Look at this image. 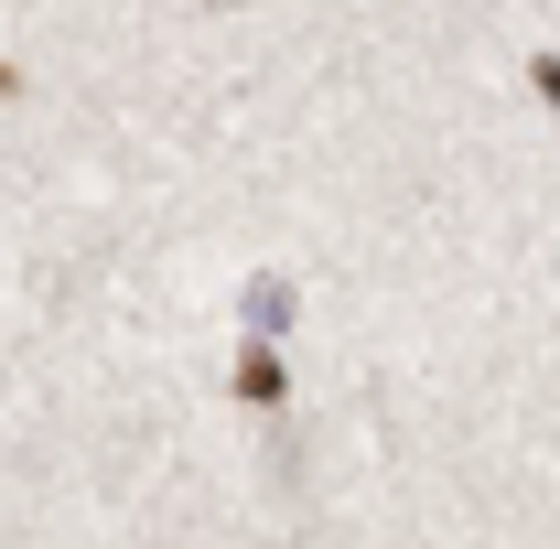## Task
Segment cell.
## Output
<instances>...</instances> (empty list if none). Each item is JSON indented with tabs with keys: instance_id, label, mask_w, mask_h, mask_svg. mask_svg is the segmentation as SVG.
<instances>
[{
	"instance_id": "6da1fadb",
	"label": "cell",
	"mask_w": 560,
	"mask_h": 549,
	"mask_svg": "<svg viewBox=\"0 0 560 549\" xmlns=\"http://www.w3.org/2000/svg\"><path fill=\"white\" fill-rule=\"evenodd\" d=\"M237 399H280V366H270V344H248V355H237Z\"/></svg>"
},
{
	"instance_id": "7a4b0ae2",
	"label": "cell",
	"mask_w": 560,
	"mask_h": 549,
	"mask_svg": "<svg viewBox=\"0 0 560 549\" xmlns=\"http://www.w3.org/2000/svg\"><path fill=\"white\" fill-rule=\"evenodd\" d=\"M528 86H539V97L560 108V55H539V66H528Z\"/></svg>"
}]
</instances>
